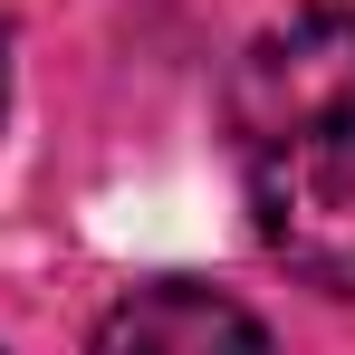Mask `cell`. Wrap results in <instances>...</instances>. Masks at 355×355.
<instances>
[{
  "label": "cell",
  "mask_w": 355,
  "mask_h": 355,
  "mask_svg": "<svg viewBox=\"0 0 355 355\" xmlns=\"http://www.w3.org/2000/svg\"><path fill=\"white\" fill-rule=\"evenodd\" d=\"M231 135L259 250L307 288L355 297V10H297L250 39Z\"/></svg>",
  "instance_id": "6da1fadb"
},
{
  "label": "cell",
  "mask_w": 355,
  "mask_h": 355,
  "mask_svg": "<svg viewBox=\"0 0 355 355\" xmlns=\"http://www.w3.org/2000/svg\"><path fill=\"white\" fill-rule=\"evenodd\" d=\"M87 355H279V346L240 297L202 288V279H154V288H125L96 317Z\"/></svg>",
  "instance_id": "7a4b0ae2"
},
{
  "label": "cell",
  "mask_w": 355,
  "mask_h": 355,
  "mask_svg": "<svg viewBox=\"0 0 355 355\" xmlns=\"http://www.w3.org/2000/svg\"><path fill=\"white\" fill-rule=\"evenodd\" d=\"M0 96H10V39H0Z\"/></svg>",
  "instance_id": "3957f363"
}]
</instances>
